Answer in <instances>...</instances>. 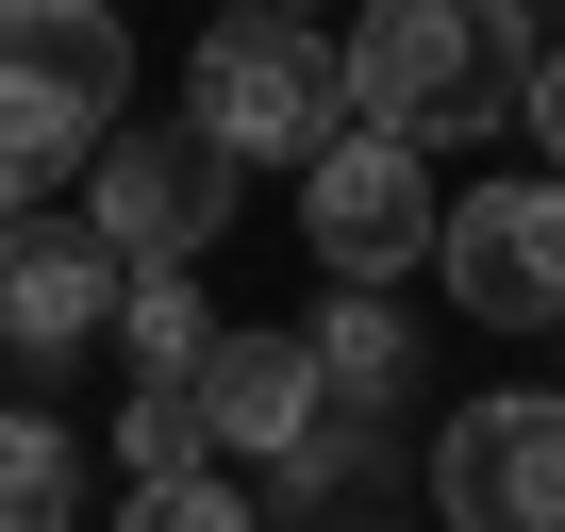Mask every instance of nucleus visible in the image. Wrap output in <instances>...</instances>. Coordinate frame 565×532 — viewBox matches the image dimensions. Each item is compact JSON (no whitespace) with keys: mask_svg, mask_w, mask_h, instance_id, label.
Masks as SVG:
<instances>
[{"mask_svg":"<svg viewBox=\"0 0 565 532\" xmlns=\"http://www.w3.org/2000/svg\"><path fill=\"white\" fill-rule=\"evenodd\" d=\"M532 134H548V183H565V34H548V67H532Z\"/></svg>","mask_w":565,"mask_h":532,"instance_id":"dca6fc26","label":"nucleus"},{"mask_svg":"<svg viewBox=\"0 0 565 532\" xmlns=\"http://www.w3.org/2000/svg\"><path fill=\"white\" fill-rule=\"evenodd\" d=\"M350 51V134H399V150H449V134H532V67L548 34L515 0H383Z\"/></svg>","mask_w":565,"mask_h":532,"instance_id":"f257e3e1","label":"nucleus"},{"mask_svg":"<svg viewBox=\"0 0 565 532\" xmlns=\"http://www.w3.org/2000/svg\"><path fill=\"white\" fill-rule=\"evenodd\" d=\"M433 515H449V532H565V400H548V383L449 400V433H433Z\"/></svg>","mask_w":565,"mask_h":532,"instance_id":"39448f33","label":"nucleus"},{"mask_svg":"<svg viewBox=\"0 0 565 532\" xmlns=\"http://www.w3.org/2000/svg\"><path fill=\"white\" fill-rule=\"evenodd\" d=\"M183 117H200L233 167H300V183H317V167L350 150V51L249 0V18H216V34H200V67H183Z\"/></svg>","mask_w":565,"mask_h":532,"instance_id":"7ed1b4c3","label":"nucleus"},{"mask_svg":"<svg viewBox=\"0 0 565 532\" xmlns=\"http://www.w3.org/2000/svg\"><path fill=\"white\" fill-rule=\"evenodd\" d=\"M433 266H449V300H466L482 333H548V317H565V183H548V167L466 183L449 233H433Z\"/></svg>","mask_w":565,"mask_h":532,"instance_id":"423d86ee","label":"nucleus"},{"mask_svg":"<svg viewBox=\"0 0 565 532\" xmlns=\"http://www.w3.org/2000/svg\"><path fill=\"white\" fill-rule=\"evenodd\" d=\"M117 350H134V383H183V400H200V366H216V317H200V284H183V266H134Z\"/></svg>","mask_w":565,"mask_h":532,"instance_id":"f8f14e48","label":"nucleus"},{"mask_svg":"<svg viewBox=\"0 0 565 532\" xmlns=\"http://www.w3.org/2000/svg\"><path fill=\"white\" fill-rule=\"evenodd\" d=\"M117 532H266V515H249V482H216V466H200V482H150Z\"/></svg>","mask_w":565,"mask_h":532,"instance_id":"2eb2a0df","label":"nucleus"},{"mask_svg":"<svg viewBox=\"0 0 565 532\" xmlns=\"http://www.w3.org/2000/svg\"><path fill=\"white\" fill-rule=\"evenodd\" d=\"M134 266L84 233V216H0V350L18 366H67L84 333H117Z\"/></svg>","mask_w":565,"mask_h":532,"instance_id":"6e6552de","label":"nucleus"},{"mask_svg":"<svg viewBox=\"0 0 565 532\" xmlns=\"http://www.w3.org/2000/svg\"><path fill=\"white\" fill-rule=\"evenodd\" d=\"M300 233H317V266H333L350 300H383L399 266L449 233V200H433V150H399V134H350V150L300 183Z\"/></svg>","mask_w":565,"mask_h":532,"instance_id":"0eeeda50","label":"nucleus"},{"mask_svg":"<svg viewBox=\"0 0 565 532\" xmlns=\"http://www.w3.org/2000/svg\"><path fill=\"white\" fill-rule=\"evenodd\" d=\"M233 150L200 134V117H150V134H117L100 167H84V233L117 249V266H200L216 233H233Z\"/></svg>","mask_w":565,"mask_h":532,"instance_id":"20e7f679","label":"nucleus"},{"mask_svg":"<svg viewBox=\"0 0 565 532\" xmlns=\"http://www.w3.org/2000/svg\"><path fill=\"white\" fill-rule=\"evenodd\" d=\"M200 433H216V449H249V466H300V449L333 433L317 350H300V333H216V366H200Z\"/></svg>","mask_w":565,"mask_h":532,"instance_id":"1a4fd4ad","label":"nucleus"},{"mask_svg":"<svg viewBox=\"0 0 565 532\" xmlns=\"http://www.w3.org/2000/svg\"><path fill=\"white\" fill-rule=\"evenodd\" d=\"M67 499H84V449L34 400H0V532H67Z\"/></svg>","mask_w":565,"mask_h":532,"instance_id":"ddd939ff","label":"nucleus"},{"mask_svg":"<svg viewBox=\"0 0 565 532\" xmlns=\"http://www.w3.org/2000/svg\"><path fill=\"white\" fill-rule=\"evenodd\" d=\"M134 134V34L100 0H0V216H51L67 167Z\"/></svg>","mask_w":565,"mask_h":532,"instance_id":"f03ea898","label":"nucleus"},{"mask_svg":"<svg viewBox=\"0 0 565 532\" xmlns=\"http://www.w3.org/2000/svg\"><path fill=\"white\" fill-rule=\"evenodd\" d=\"M300 350H317L333 416H399V400H416V333H399V300H350V284H333Z\"/></svg>","mask_w":565,"mask_h":532,"instance_id":"9b49d317","label":"nucleus"},{"mask_svg":"<svg viewBox=\"0 0 565 532\" xmlns=\"http://www.w3.org/2000/svg\"><path fill=\"white\" fill-rule=\"evenodd\" d=\"M117 466H134V499H150V482H200V466H216L200 400H183V383H134V400H117Z\"/></svg>","mask_w":565,"mask_h":532,"instance_id":"4468645a","label":"nucleus"},{"mask_svg":"<svg viewBox=\"0 0 565 532\" xmlns=\"http://www.w3.org/2000/svg\"><path fill=\"white\" fill-rule=\"evenodd\" d=\"M282 515H300V532H399V466H383V416H333L300 466H282Z\"/></svg>","mask_w":565,"mask_h":532,"instance_id":"9d476101","label":"nucleus"}]
</instances>
